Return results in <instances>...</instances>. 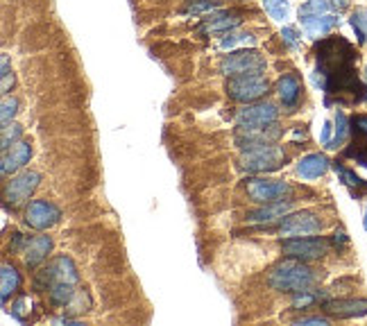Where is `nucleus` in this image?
I'll list each match as a JSON object with an SVG mask.
<instances>
[{
    "mask_svg": "<svg viewBox=\"0 0 367 326\" xmlns=\"http://www.w3.org/2000/svg\"><path fill=\"white\" fill-rule=\"evenodd\" d=\"M356 48L345 37L322 39L315 46L313 82L326 95V104H331L333 97L338 102L367 100V86L356 75Z\"/></svg>",
    "mask_w": 367,
    "mask_h": 326,
    "instance_id": "f257e3e1",
    "label": "nucleus"
},
{
    "mask_svg": "<svg viewBox=\"0 0 367 326\" xmlns=\"http://www.w3.org/2000/svg\"><path fill=\"white\" fill-rule=\"evenodd\" d=\"M315 281H317L315 272L304 260H297V258H285L283 263L272 267V272L267 274V285L272 290L292 292V295L301 290H311Z\"/></svg>",
    "mask_w": 367,
    "mask_h": 326,
    "instance_id": "f03ea898",
    "label": "nucleus"
},
{
    "mask_svg": "<svg viewBox=\"0 0 367 326\" xmlns=\"http://www.w3.org/2000/svg\"><path fill=\"white\" fill-rule=\"evenodd\" d=\"M285 152L281 148H276V145H263V148H256V150H247L241 154V168L245 173H252V175H265V173H274V170H279L285 166Z\"/></svg>",
    "mask_w": 367,
    "mask_h": 326,
    "instance_id": "7ed1b4c3",
    "label": "nucleus"
},
{
    "mask_svg": "<svg viewBox=\"0 0 367 326\" xmlns=\"http://www.w3.org/2000/svg\"><path fill=\"white\" fill-rule=\"evenodd\" d=\"M267 68L265 57L258 50H238V52H229L220 59V73L227 77H236V75H263Z\"/></svg>",
    "mask_w": 367,
    "mask_h": 326,
    "instance_id": "20e7f679",
    "label": "nucleus"
},
{
    "mask_svg": "<svg viewBox=\"0 0 367 326\" xmlns=\"http://www.w3.org/2000/svg\"><path fill=\"white\" fill-rule=\"evenodd\" d=\"M79 274L77 267L73 263L70 256H57L46 267H41L35 276V288L37 290H50L55 283H70L77 285Z\"/></svg>",
    "mask_w": 367,
    "mask_h": 326,
    "instance_id": "39448f33",
    "label": "nucleus"
},
{
    "mask_svg": "<svg viewBox=\"0 0 367 326\" xmlns=\"http://www.w3.org/2000/svg\"><path fill=\"white\" fill-rule=\"evenodd\" d=\"M227 95L234 102H256L261 100L267 91H270V82L265 75H236L227 82Z\"/></svg>",
    "mask_w": 367,
    "mask_h": 326,
    "instance_id": "423d86ee",
    "label": "nucleus"
},
{
    "mask_svg": "<svg viewBox=\"0 0 367 326\" xmlns=\"http://www.w3.org/2000/svg\"><path fill=\"white\" fill-rule=\"evenodd\" d=\"M283 254L288 258H297V260H317L326 256L329 251V240L322 238V236H297V238H285L281 242Z\"/></svg>",
    "mask_w": 367,
    "mask_h": 326,
    "instance_id": "0eeeda50",
    "label": "nucleus"
},
{
    "mask_svg": "<svg viewBox=\"0 0 367 326\" xmlns=\"http://www.w3.org/2000/svg\"><path fill=\"white\" fill-rule=\"evenodd\" d=\"M245 191H247L250 200L258 204H272L290 198L292 189L290 184L279 182V179H265V177H252L245 182Z\"/></svg>",
    "mask_w": 367,
    "mask_h": 326,
    "instance_id": "6e6552de",
    "label": "nucleus"
},
{
    "mask_svg": "<svg viewBox=\"0 0 367 326\" xmlns=\"http://www.w3.org/2000/svg\"><path fill=\"white\" fill-rule=\"evenodd\" d=\"M39 184H41V175L35 173V170H26V173L12 177L5 186V195H3L5 207L7 209L23 207V204L32 198V193L39 189Z\"/></svg>",
    "mask_w": 367,
    "mask_h": 326,
    "instance_id": "1a4fd4ad",
    "label": "nucleus"
},
{
    "mask_svg": "<svg viewBox=\"0 0 367 326\" xmlns=\"http://www.w3.org/2000/svg\"><path fill=\"white\" fill-rule=\"evenodd\" d=\"M322 231V220L313 211H299V213L281 218V224L276 233L281 238H297V236H313Z\"/></svg>",
    "mask_w": 367,
    "mask_h": 326,
    "instance_id": "9d476101",
    "label": "nucleus"
},
{
    "mask_svg": "<svg viewBox=\"0 0 367 326\" xmlns=\"http://www.w3.org/2000/svg\"><path fill=\"white\" fill-rule=\"evenodd\" d=\"M276 118H279V109L272 102H250L247 107L241 109L234 116L236 127H243V129L265 127L270 122H276Z\"/></svg>",
    "mask_w": 367,
    "mask_h": 326,
    "instance_id": "9b49d317",
    "label": "nucleus"
},
{
    "mask_svg": "<svg viewBox=\"0 0 367 326\" xmlns=\"http://www.w3.org/2000/svg\"><path fill=\"white\" fill-rule=\"evenodd\" d=\"M62 220V209L48 200H35L26 209V224L30 229L46 231Z\"/></svg>",
    "mask_w": 367,
    "mask_h": 326,
    "instance_id": "f8f14e48",
    "label": "nucleus"
},
{
    "mask_svg": "<svg viewBox=\"0 0 367 326\" xmlns=\"http://www.w3.org/2000/svg\"><path fill=\"white\" fill-rule=\"evenodd\" d=\"M279 138H281V129L276 127V122H270V125L256 127V129H243V127H238V129H236L234 141H236V145H238L243 152H247V150L263 148V145H272L274 141H279Z\"/></svg>",
    "mask_w": 367,
    "mask_h": 326,
    "instance_id": "ddd939ff",
    "label": "nucleus"
},
{
    "mask_svg": "<svg viewBox=\"0 0 367 326\" xmlns=\"http://www.w3.org/2000/svg\"><path fill=\"white\" fill-rule=\"evenodd\" d=\"M299 23L308 39H322L340 26V14H299Z\"/></svg>",
    "mask_w": 367,
    "mask_h": 326,
    "instance_id": "4468645a",
    "label": "nucleus"
},
{
    "mask_svg": "<svg viewBox=\"0 0 367 326\" xmlns=\"http://www.w3.org/2000/svg\"><path fill=\"white\" fill-rule=\"evenodd\" d=\"M322 311L329 317L349 320V317H365L367 315V299H324Z\"/></svg>",
    "mask_w": 367,
    "mask_h": 326,
    "instance_id": "2eb2a0df",
    "label": "nucleus"
},
{
    "mask_svg": "<svg viewBox=\"0 0 367 326\" xmlns=\"http://www.w3.org/2000/svg\"><path fill=\"white\" fill-rule=\"evenodd\" d=\"M352 134L354 141L345 150V157L367 168V113H358L352 118Z\"/></svg>",
    "mask_w": 367,
    "mask_h": 326,
    "instance_id": "dca6fc26",
    "label": "nucleus"
},
{
    "mask_svg": "<svg viewBox=\"0 0 367 326\" xmlns=\"http://www.w3.org/2000/svg\"><path fill=\"white\" fill-rule=\"evenodd\" d=\"M30 159H32V143L30 141H19L16 145H12L10 150L3 152L0 173H3V177H10L14 173H19L26 163H30Z\"/></svg>",
    "mask_w": 367,
    "mask_h": 326,
    "instance_id": "f3484780",
    "label": "nucleus"
},
{
    "mask_svg": "<svg viewBox=\"0 0 367 326\" xmlns=\"http://www.w3.org/2000/svg\"><path fill=\"white\" fill-rule=\"evenodd\" d=\"M50 249H53L50 236H35V238L26 240L21 254H23V260H26V265L30 267V270H35V267H39L48 258Z\"/></svg>",
    "mask_w": 367,
    "mask_h": 326,
    "instance_id": "a211bd4d",
    "label": "nucleus"
},
{
    "mask_svg": "<svg viewBox=\"0 0 367 326\" xmlns=\"http://www.w3.org/2000/svg\"><path fill=\"white\" fill-rule=\"evenodd\" d=\"M276 95H279V100L285 109H295L299 104V97H301V82L297 75H281L279 82H276Z\"/></svg>",
    "mask_w": 367,
    "mask_h": 326,
    "instance_id": "6ab92c4d",
    "label": "nucleus"
},
{
    "mask_svg": "<svg viewBox=\"0 0 367 326\" xmlns=\"http://www.w3.org/2000/svg\"><path fill=\"white\" fill-rule=\"evenodd\" d=\"M329 168H331V161L326 159V154L313 152V154L301 157V161L297 163V175L304 179H317V177H322Z\"/></svg>",
    "mask_w": 367,
    "mask_h": 326,
    "instance_id": "aec40b11",
    "label": "nucleus"
},
{
    "mask_svg": "<svg viewBox=\"0 0 367 326\" xmlns=\"http://www.w3.org/2000/svg\"><path fill=\"white\" fill-rule=\"evenodd\" d=\"M241 23L243 19L236 14H216V16H209L198 32L200 35H225V32H232L234 28H238Z\"/></svg>",
    "mask_w": 367,
    "mask_h": 326,
    "instance_id": "412c9836",
    "label": "nucleus"
},
{
    "mask_svg": "<svg viewBox=\"0 0 367 326\" xmlns=\"http://www.w3.org/2000/svg\"><path fill=\"white\" fill-rule=\"evenodd\" d=\"M292 209L290 202H272V204H263L261 209L252 211V213H247V220L250 222H272V220H279V218H285L288 215V211Z\"/></svg>",
    "mask_w": 367,
    "mask_h": 326,
    "instance_id": "4be33fe9",
    "label": "nucleus"
},
{
    "mask_svg": "<svg viewBox=\"0 0 367 326\" xmlns=\"http://www.w3.org/2000/svg\"><path fill=\"white\" fill-rule=\"evenodd\" d=\"M19 288H21L19 270L10 263H3V267H0V297H3L5 306H7V301H10V297L14 295V292H19Z\"/></svg>",
    "mask_w": 367,
    "mask_h": 326,
    "instance_id": "5701e85b",
    "label": "nucleus"
},
{
    "mask_svg": "<svg viewBox=\"0 0 367 326\" xmlns=\"http://www.w3.org/2000/svg\"><path fill=\"white\" fill-rule=\"evenodd\" d=\"M347 7V0H306L299 7V14H340Z\"/></svg>",
    "mask_w": 367,
    "mask_h": 326,
    "instance_id": "b1692460",
    "label": "nucleus"
},
{
    "mask_svg": "<svg viewBox=\"0 0 367 326\" xmlns=\"http://www.w3.org/2000/svg\"><path fill=\"white\" fill-rule=\"evenodd\" d=\"M333 170L338 173V177H340V182L347 186L349 191H352L354 195H358V193H367V182H363L361 177H358L354 170H349L347 166H342V163H333Z\"/></svg>",
    "mask_w": 367,
    "mask_h": 326,
    "instance_id": "393cba45",
    "label": "nucleus"
},
{
    "mask_svg": "<svg viewBox=\"0 0 367 326\" xmlns=\"http://www.w3.org/2000/svg\"><path fill=\"white\" fill-rule=\"evenodd\" d=\"M349 132H352V120H349L342 111H338L336 113V122H333V138L329 141V145H326V148H329V150H338L340 145L347 141Z\"/></svg>",
    "mask_w": 367,
    "mask_h": 326,
    "instance_id": "a878e982",
    "label": "nucleus"
},
{
    "mask_svg": "<svg viewBox=\"0 0 367 326\" xmlns=\"http://www.w3.org/2000/svg\"><path fill=\"white\" fill-rule=\"evenodd\" d=\"M48 292H50V301H53L55 306H64V308H66L68 301L75 297V285H70V283H55Z\"/></svg>",
    "mask_w": 367,
    "mask_h": 326,
    "instance_id": "bb28decb",
    "label": "nucleus"
},
{
    "mask_svg": "<svg viewBox=\"0 0 367 326\" xmlns=\"http://www.w3.org/2000/svg\"><path fill=\"white\" fill-rule=\"evenodd\" d=\"M349 23H352V28L356 32L358 37V44H367V10L365 7H358V10L352 12V16H349Z\"/></svg>",
    "mask_w": 367,
    "mask_h": 326,
    "instance_id": "cd10ccee",
    "label": "nucleus"
},
{
    "mask_svg": "<svg viewBox=\"0 0 367 326\" xmlns=\"http://www.w3.org/2000/svg\"><path fill=\"white\" fill-rule=\"evenodd\" d=\"M317 301H324V295L317 290H301V292H295V297H292V308L295 311H306L308 306L317 304Z\"/></svg>",
    "mask_w": 367,
    "mask_h": 326,
    "instance_id": "c85d7f7f",
    "label": "nucleus"
},
{
    "mask_svg": "<svg viewBox=\"0 0 367 326\" xmlns=\"http://www.w3.org/2000/svg\"><path fill=\"white\" fill-rule=\"evenodd\" d=\"M23 136V127L19 122H10V125L3 127V136H0V150H10L12 145H16Z\"/></svg>",
    "mask_w": 367,
    "mask_h": 326,
    "instance_id": "c756f323",
    "label": "nucleus"
},
{
    "mask_svg": "<svg viewBox=\"0 0 367 326\" xmlns=\"http://www.w3.org/2000/svg\"><path fill=\"white\" fill-rule=\"evenodd\" d=\"M88 308H91V297H88L86 292L82 290V292H75V297L68 301L66 313H68L70 317H77V315H84Z\"/></svg>",
    "mask_w": 367,
    "mask_h": 326,
    "instance_id": "7c9ffc66",
    "label": "nucleus"
},
{
    "mask_svg": "<svg viewBox=\"0 0 367 326\" xmlns=\"http://www.w3.org/2000/svg\"><path fill=\"white\" fill-rule=\"evenodd\" d=\"M254 46L256 44V37L250 35V32H238V35H229L227 39L220 41V48L223 50H234L236 46Z\"/></svg>",
    "mask_w": 367,
    "mask_h": 326,
    "instance_id": "2f4dec72",
    "label": "nucleus"
},
{
    "mask_svg": "<svg viewBox=\"0 0 367 326\" xmlns=\"http://www.w3.org/2000/svg\"><path fill=\"white\" fill-rule=\"evenodd\" d=\"M32 311V299L28 295H21L16 301H12V308H10V315L14 317V320L19 322H26L28 315Z\"/></svg>",
    "mask_w": 367,
    "mask_h": 326,
    "instance_id": "473e14b6",
    "label": "nucleus"
},
{
    "mask_svg": "<svg viewBox=\"0 0 367 326\" xmlns=\"http://www.w3.org/2000/svg\"><path fill=\"white\" fill-rule=\"evenodd\" d=\"M265 7V12L270 14V19L274 21H285L288 19V3L285 0H261Z\"/></svg>",
    "mask_w": 367,
    "mask_h": 326,
    "instance_id": "72a5a7b5",
    "label": "nucleus"
},
{
    "mask_svg": "<svg viewBox=\"0 0 367 326\" xmlns=\"http://www.w3.org/2000/svg\"><path fill=\"white\" fill-rule=\"evenodd\" d=\"M19 113V100L12 95H3V111H0V120H3V127L10 125L14 116Z\"/></svg>",
    "mask_w": 367,
    "mask_h": 326,
    "instance_id": "f704fd0d",
    "label": "nucleus"
},
{
    "mask_svg": "<svg viewBox=\"0 0 367 326\" xmlns=\"http://www.w3.org/2000/svg\"><path fill=\"white\" fill-rule=\"evenodd\" d=\"M220 7V0H191V3L184 5V14H202V12H211Z\"/></svg>",
    "mask_w": 367,
    "mask_h": 326,
    "instance_id": "c9c22d12",
    "label": "nucleus"
},
{
    "mask_svg": "<svg viewBox=\"0 0 367 326\" xmlns=\"http://www.w3.org/2000/svg\"><path fill=\"white\" fill-rule=\"evenodd\" d=\"M0 77H3V95H10L14 86V73L10 68V57L7 55H3V73H0Z\"/></svg>",
    "mask_w": 367,
    "mask_h": 326,
    "instance_id": "e433bc0d",
    "label": "nucleus"
},
{
    "mask_svg": "<svg viewBox=\"0 0 367 326\" xmlns=\"http://www.w3.org/2000/svg\"><path fill=\"white\" fill-rule=\"evenodd\" d=\"M281 39H283V44L290 48V50H295V48H299V44H301V35L290 26H285L281 30Z\"/></svg>",
    "mask_w": 367,
    "mask_h": 326,
    "instance_id": "4c0bfd02",
    "label": "nucleus"
},
{
    "mask_svg": "<svg viewBox=\"0 0 367 326\" xmlns=\"http://www.w3.org/2000/svg\"><path fill=\"white\" fill-rule=\"evenodd\" d=\"M297 326H306V324H320V326H326V324H331L329 317H324V315H313V317H301V320L295 322Z\"/></svg>",
    "mask_w": 367,
    "mask_h": 326,
    "instance_id": "58836bf2",
    "label": "nucleus"
},
{
    "mask_svg": "<svg viewBox=\"0 0 367 326\" xmlns=\"http://www.w3.org/2000/svg\"><path fill=\"white\" fill-rule=\"evenodd\" d=\"M331 242H333V247H342V245L347 242V231L345 229H336V233H333V238H331Z\"/></svg>",
    "mask_w": 367,
    "mask_h": 326,
    "instance_id": "ea45409f",
    "label": "nucleus"
},
{
    "mask_svg": "<svg viewBox=\"0 0 367 326\" xmlns=\"http://www.w3.org/2000/svg\"><path fill=\"white\" fill-rule=\"evenodd\" d=\"M322 143L324 145H329V141H331V138H333V125H331V122H324V129H322Z\"/></svg>",
    "mask_w": 367,
    "mask_h": 326,
    "instance_id": "a19ab883",
    "label": "nucleus"
},
{
    "mask_svg": "<svg viewBox=\"0 0 367 326\" xmlns=\"http://www.w3.org/2000/svg\"><path fill=\"white\" fill-rule=\"evenodd\" d=\"M363 227H365V229H367V211H365V220H363Z\"/></svg>",
    "mask_w": 367,
    "mask_h": 326,
    "instance_id": "79ce46f5",
    "label": "nucleus"
},
{
    "mask_svg": "<svg viewBox=\"0 0 367 326\" xmlns=\"http://www.w3.org/2000/svg\"><path fill=\"white\" fill-rule=\"evenodd\" d=\"M365 86H367V68H365Z\"/></svg>",
    "mask_w": 367,
    "mask_h": 326,
    "instance_id": "37998d69",
    "label": "nucleus"
}]
</instances>
